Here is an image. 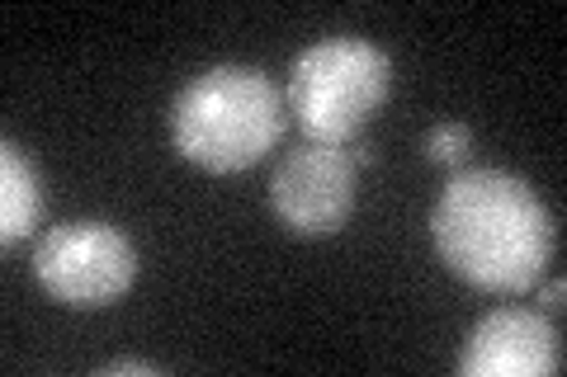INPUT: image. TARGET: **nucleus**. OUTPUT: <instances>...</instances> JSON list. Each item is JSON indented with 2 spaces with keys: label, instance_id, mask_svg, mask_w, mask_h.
Instances as JSON below:
<instances>
[{
  "label": "nucleus",
  "instance_id": "1",
  "mask_svg": "<svg viewBox=\"0 0 567 377\" xmlns=\"http://www.w3.org/2000/svg\"><path fill=\"white\" fill-rule=\"evenodd\" d=\"M445 269L477 293H529L554 255V218L529 179L511 170H458L431 208Z\"/></svg>",
  "mask_w": 567,
  "mask_h": 377
},
{
  "label": "nucleus",
  "instance_id": "2",
  "mask_svg": "<svg viewBox=\"0 0 567 377\" xmlns=\"http://www.w3.org/2000/svg\"><path fill=\"white\" fill-rule=\"evenodd\" d=\"M284 90L260 66H208L171 104V142L189 166L237 175L284 137Z\"/></svg>",
  "mask_w": 567,
  "mask_h": 377
},
{
  "label": "nucleus",
  "instance_id": "3",
  "mask_svg": "<svg viewBox=\"0 0 567 377\" xmlns=\"http://www.w3.org/2000/svg\"><path fill=\"white\" fill-rule=\"evenodd\" d=\"M388 95H393L388 52H379L369 39H354V33H331L293 57L284 104L308 142L350 147L364 123L383 109Z\"/></svg>",
  "mask_w": 567,
  "mask_h": 377
},
{
  "label": "nucleus",
  "instance_id": "4",
  "mask_svg": "<svg viewBox=\"0 0 567 377\" xmlns=\"http://www.w3.org/2000/svg\"><path fill=\"white\" fill-rule=\"evenodd\" d=\"M33 279L71 312L114 307L137 279V245L95 218L58 222L33 245Z\"/></svg>",
  "mask_w": 567,
  "mask_h": 377
},
{
  "label": "nucleus",
  "instance_id": "5",
  "mask_svg": "<svg viewBox=\"0 0 567 377\" xmlns=\"http://www.w3.org/2000/svg\"><path fill=\"white\" fill-rule=\"evenodd\" d=\"M360 166H354L350 147H322V142H303V147L284 151V160L270 175V208L275 218L293 231V237H336L350 212Z\"/></svg>",
  "mask_w": 567,
  "mask_h": 377
},
{
  "label": "nucleus",
  "instance_id": "6",
  "mask_svg": "<svg viewBox=\"0 0 567 377\" xmlns=\"http://www.w3.org/2000/svg\"><path fill=\"white\" fill-rule=\"evenodd\" d=\"M464 377H554L563 373V335L548 312L496 307L468 331L458 349Z\"/></svg>",
  "mask_w": 567,
  "mask_h": 377
},
{
  "label": "nucleus",
  "instance_id": "7",
  "mask_svg": "<svg viewBox=\"0 0 567 377\" xmlns=\"http://www.w3.org/2000/svg\"><path fill=\"white\" fill-rule=\"evenodd\" d=\"M43 218V185L20 142H0V245L14 250Z\"/></svg>",
  "mask_w": 567,
  "mask_h": 377
},
{
  "label": "nucleus",
  "instance_id": "8",
  "mask_svg": "<svg viewBox=\"0 0 567 377\" xmlns=\"http://www.w3.org/2000/svg\"><path fill=\"white\" fill-rule=\"evenodd\" d=\"M468 156H473L468 123H435V128L425 133V160H435V166H464Z\"/></svg>",
  "mask_w": 567,
  "mask_h": 377
},
{
  "label": "nucleus",
  "instance_id": "9",
  "mask_svg": "<svg viewBox=\"0 0 567 377\" xmlns=\"http://www.w3.org/2000/svg\"><path fill=\"white\" fill-rule=\"evenodd\" d=\"M123 373H142V377H156L162 368L147 364V358H118V364H104V377H123Z\"/></svg>",
  "mask_w": 567,
  "mask_h": 377
},
{
  "label": "nucleus",
  "instance_id": "10",
  "mask_svg": "<svg viewBox=\"0 0 567 377\" xmlns=\"http://www.w3.org/2000/svg\"><path fill=\"white\" fill-rule=\"evenodd\" d=\"M539 302H544V312H563V279L548 283V289L539 293Z\"/></svg>",
  "mask_w": 567,
  "mask_h": 377
}]
</instances>
